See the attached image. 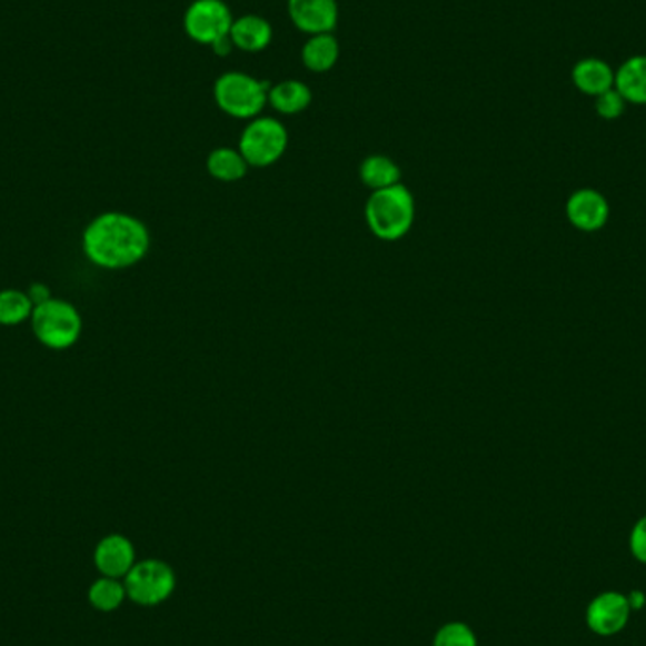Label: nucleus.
<instances>
[{
    "mask_svg": "<svg viewBox=\"0 0 646 646\" xmlns=\"http://www.w3.org/2000/svg\"><path fill=\"white\" fill-rule=\"evenodd\" d=\"M82 246L89 261L97 267L127 269L142 261L150 250V231L129 213H101L86 227Z\"/></svg>",
    "mask_w": 646,
    "mask_h": 646,
    "instance_id": "1",
    "label": "nucleus"
},
{
    "mask_svg": "<svg viewBox=\"0 0 646 646\" xmlns=\"http://www.w3.org/2000/svg\"><path fill=\"white\" fill-rule=\"evenodd\" d=\"M415 197L402 183L372 191L365 205V221L377 239L394 242L415 226Z\"/></svg>",
    "mask_w": 646,
    "mask_h": 646,
    "instance_id": "2",
    "label": "nucleus"
},
{
    "mask_svg": "<svg viewBox=\"0 0 646 646\" xmlns=\"http://www.w3.org/2000/svg\"><path fill=\"white\" fill-rule=\"evenodd\" d=\"M269 83L259 78L240 70H229L213 83V99L227 116L254 120L269 102Z\"/></svg>",
    "mask_w": 646,
    "mask_h": 646,
    "instance_id": "3",
    "label": "nucleus"
},
{
    "mask_svg": "<svg viewBox=\"0 0 646 646\" xmlns=\"http://www.w3.org/2000/svg\"><path fill=\"white\" fill-rule=\"evenodd\" d=\"M32 331L51 350H67L82 335V316L72 302L48 299L32 310Z\"/></svg>",
    "mask_w": 646,
    "mask_h": 646,
    "instance_id": "4",
    "label": "nucleus"
},
{
    "mask_svg": "<svg viewBox=\"0 0 646 646\" xmlns=\"http://www.w3.org/2000/svg\"><path fill=\"white\" fill-rule=\"evenodd\" d=\"M127 599L140 607H158L167 602L176 588L175 569L163 559H142L132 565L123 578Z\"/></svg>",
    "mask_w": 646,
    "mask_h": 646,
    "instance_id": "5",
    "label": "nucleus"
},
{
    "mask_svg": "<svg viewBox=\"0 0 646 646\" xmlns=\"http://www.w3.org/2000/svg\"><path fill=\"white\" fill-rule=\"evenodd\" d=\"M288 148V131L275 118H254L240 135L239 151L250 167H270Z\"/></svg>",
    "mask_w": 646,
    "mask_h": 646,
    "instance_id": "6",
    "label": "nucleus"
},
{
    "mask_svg": "<svg viewBox=\"0 0 646 646\" xmlns=\"http://www.w3.org/2000/svg\"><path fill=\"white\" fill-rule=\"evenodd\" d=\"M232 21L231 8L223 0H193L183 13V31L197 44L212 48L229 37Z\"/></svg>",
    "mask_w": 646,
    "mask_h": 646,
    "instance_id": "7",
    "label": "nucleus"
},
{
    "mask_svg": "<svg viewBox=\"0 0 646 646\" xmlns=\"http://www.w3.org/2000/svg\"><path fill=\"white\" fill-rule=\"evenodd\" d=\"M628 596L620 592H603L592 599L586 609V624L599 637H613L628 626L632 616Z\"/></svg>",
    "mask_w": 646,
    "mask_h": 646,
    "instance_id": "8",
    "label": "nucleus"
},
{
    "mask_svg": "<svg viewBox=\"0 0 646 646\" xmlns=\"http://www.w3.org/2000/svg\"><path fill=\"white\" fill-rule=\"evenodd\" d=\"M289 19L307 34L335 31L339 23V0H288Z\"/></svg>",
    "mask_w": 646,
    "mask_h": 646,
    "instance_id": "9",
    "label": "nucleus"
},
{
    "mask_svg": "<svg viewBox=\"0 0 646 646\" xmlns=\"http://www.w3.org/2000/svg\"><path fill=\"white\" fill-rule=\"evenodd\" d=\"M565 213H567V220L572 221L573 227H577L578 231H599L609 220V201L596 189H578L567 199Z\"/></svg>",
    "mask_w": 646,
    "mask_h": 646,
    "instance_id": "10",
    "label": "nucleus"
},
{
    "mask_svg": "<svg viewBox=\"0 0 646 646\" xmlns=\"http://www.w3.org/2000/svg\"><path fill=\"white\" fill-rule=\"evenodd\" d=\"M93 561L101 577L123 580L127 573L131 572L132 565L137 564V550L126 535H107L95 546Z\"/></svg>",
    "mask_w": 646,
    "mask_h": 646,
    "instance_id": "11",
    "label": "nucleus"
},
{
    "mask_svg": "<svg viewBox=\"0 0 646 646\" xmlns=\"http://www.w3.org/2000/svg\"><path fill=\"white\" fill-rule=\"evenodd\" d=\"M572 80L580 93L596 99L605 91L615 88V70L610 69V64L605 63L603 59L584 57L573 67Z\"/></svg>",
    "mask_w": 646,
    "mask_h": 646,
    "instance_id": "12",
    "label": "nucleus"
},
{
    "mask_svg": "<svg viewBox=\"0 0 646 646\" xmlns=\"http://www.w3.org/2000/svg\"><path fill=\"white\" fill-rule=\"evenodd\" d=\"M229 38L237 50L258 53V51L269 48L270 40H272V27L261 16L246 13V16L235 18Z\"/></svg>",
    "mask_w": 646,
    "mask_h": 646,
    "instance_id": "13",
    "label": "nucleus"
},
{
    "mask_svg": "<svg viewBox=\"0 0 646 646\" xmlns=\"http://www.w3.org/2000/svg\"><path fill=\"white\" fill-rule=\"evenodd\" d=\"M615 89L629 105H646V56L626 59L615 72Z\"/></svg>",
    "mask_w": 646,
    "mask_h": 646,
    "instance_id": "14",
    "label": "nucleus"
},
{
    "mask_svg": "<svg viewBox=\"0 0 646 646\" xmlns=\"http://www.w3.org/2000/svg\"><path fill=\"white\" fill-rule=\"evenodd\" d=\"M340 44L335 32L312 34L301 50L302 64L312 72L324 74L339 63Z\"/></svg>",
    "mask_w": 646,
    "mask_h": 646,
    "instance_id": "15",
    "label": "nucleus"
},
{
    "mask_svg": "<svg viewBox=\"0 0 646 646\" xmlns=\"http://www.w3.org/2000/svg\"><path fill=\"white\" fill-rule=\"evenodd\" d=\"M312 91L301 80H284L269 88V105L284 116L301 113L310 107Z\"/></svg>",
    "mask_w": 646,
    "mask_h": 646,
    "instance_id": "16",
    "label": "nucleus"
},
{
    "mask_svg": "<svg viewBox=\"0 0 646 646\" xmlns=\"http://www.w3.org/2000/svg\"><path fill=\"white\" fill-rule=\"evenodd\" d=\"M359 178L372 191L401 183V169L386 156H369L359 167Z\"/></svg>",
    "mask_w": 646,
    "mask_h": 646,
    "instance_id": "17",
    "label": "nucleus"
},
{
    "mask_svg": "<svg viewBox=\"0 0 646 646\" xmlns=\"http://www.w3.org/2000/svg\"><path fill=\"white\" fill-rule=\"evenodd\" d=\"M250 165L246 163L242 153L232 148H218L207 159V169L212 178L220 182H239L245 178Z\"/></svg>",
    "mask_w": 646,
    "mask_h": 646,
    "instance_id": "18",
    "label": "nucleus"
},
{
    "mask_svg": "<svg viewBox=\"0 0 646 646\" xmlns=\"http://www.w3.org/2000/svg\"><path fill=\"white\" fill-rule=\"evenodd\" d=\"M88 599L91 607L101 613L120 609L127 599L126 584L121 578L101 577L89 586Z\"/></svg>",
    "mask_w": 646,
    "mask_h": 646,
    "instance_id": "19",
    "label": "nucleus"
},
{
    "mask_svg": "<svg viewBox=\"0 0 646 646\" xmlns=\"http://www.w3.org/2000/svg\"><path fill=\"white\" fill-rule=\"evenodd\" d=\"M31 297L21 289H2L0 291V324L2 326H19L23 321L31 320Z\"/></svg>",
    "mask_w": 646,
    "mask_h": 646,
    "instance_id": "20",
    "label": "nucleus"
},
{
    "mask_svg": "<svg viewBox=\"0 0 646 646\" xmlns=\"http://www.w3.org/2000/svg\"><path fill=\"white\" fill-rule=\"evenodd\" d=\"M434 646H478V639L464 622H448L435 634Z\"/></svg>",
    "mask_w": 646,
    "mask_h": 646,
    "instance_id": "21",
    "label": "nucleus"
},
{
    "mask_svg": "<svg viewBox=\"0 0 646 646\" xmlns=\"http://www.w3.org/2000/svg\"><path fill=\"white\" fill-rule=\"evenodd\" d=\"M626 105L628 102L624 101V97L615 88L596 97V112L602 120H618L626 112Z\"/></svg>",
    "mask_w": 646,
    "mask_h": 646,
    "instance_id": "22",
    "label": "nucleus"
},
{
    "mask_svg": "<svg viewBox=\"0 0 646 646\" xmlns=\"http://www.w3.org/2000/svg\"><path fill=\"white\" fill-rule=\"evenodd\" d=\"M629 553L639 564L646 565V515L637 520L629 534Z\"/></svg>",
    "mask_w": 646,
    "mask_h": 646,
    "instance_id": "23",
    "label": "nucleus"
},
{
    "mask_svg": "<svg viewBox=\"0 0 646 646\" xmlns=\"http://www.w3.org/2000/svg\"><path fill=\"white\" fill-rule=\"evenodd\" d=\"M27 296L31 297V301L34 307L40 305V302H44L48 301V299H51L50 288L44 286V284H32L31 288H29V291H27Z\"/></svg>",
    "mask_w": 646,
    "mask_h": 646,
    "instance_id": "24",
    "label": "nucleus"
},
{
    "mask_svg": "<svg viewBox=\"0 0 646 646\" xmlns=\"http://www.w3.org/2000/svg\"><path fill=\"white\" fill-rule=\"evenodd\" d=\"M628 602H629V607H632V610H640L643 609V607H645V603H646V596H645V592H640V590H634L632 592V594H629L628 596Z\"/></svg>",
    "mask_w": 646,
    "mask_h": 646,
    "instance_id": "25",
    "label": "nucleus"
}]
</instances>
